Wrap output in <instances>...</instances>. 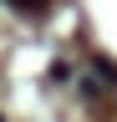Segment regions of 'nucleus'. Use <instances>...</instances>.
I'll list each match as a JSON object with an SVG mask.
<instances>
[{
  "instance_id": "f257e3e1",
  "label": "nucleus",
  "mask_w": 117,
  "mask_h": 122,
  "mask_svg": "<svg viewBox=\"0 0 117 122\" xmlns=\"http://www.w3.org/2000/svg\"><path fill=\"white\" fill-rule=\"evenodd\" d=\"M92 71L102 76V86H107L112 97H117V66H112V61H107V56H97V61H92Z\"/></svg>"
},
{
  "instance_id": "f03ea898",
  "label": "nucleus",
  "mask_w": 117,
  "mask_h": 122,
  "mask_svg": "<svg viewBox=\"0 0 117 122\" xmlns=\"http://www.w3.org/2000/svg\"><path fill=\"white\" fill-rule=\"evenodd\" d=\"M5 5H10V10H20V15H41L51 0H5Z\"/></svg>"
}]
</instances>
